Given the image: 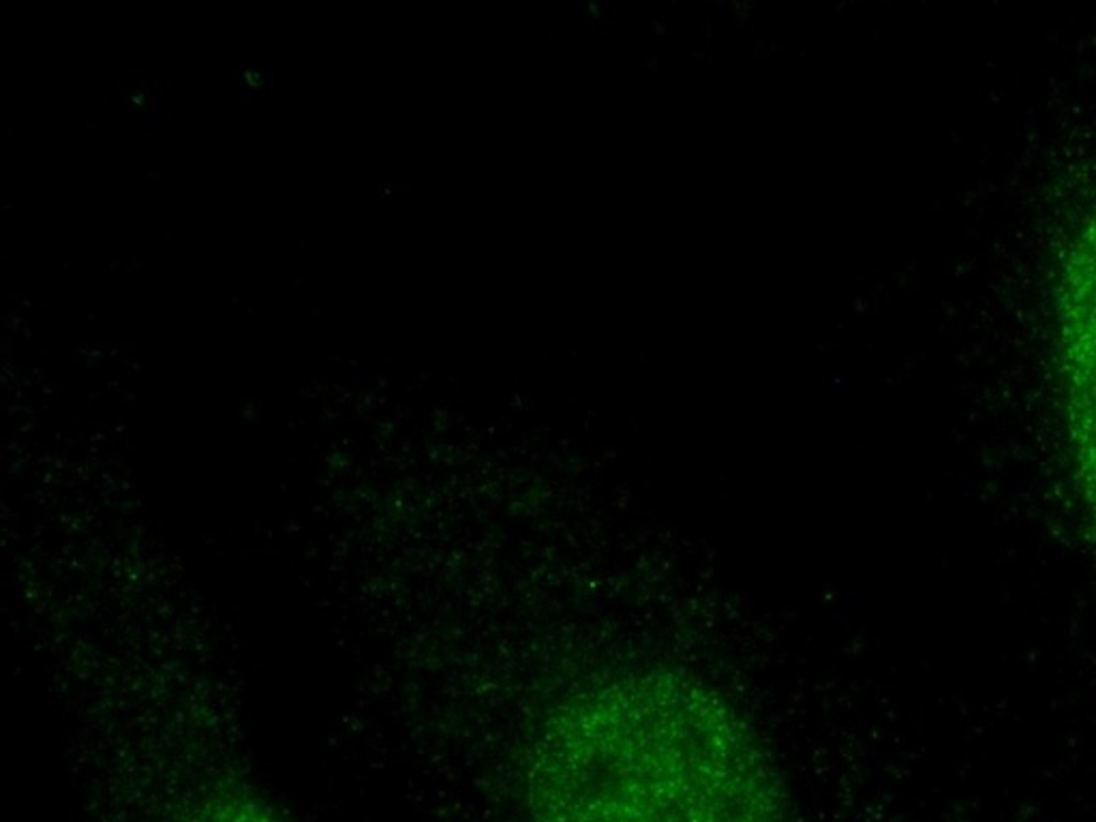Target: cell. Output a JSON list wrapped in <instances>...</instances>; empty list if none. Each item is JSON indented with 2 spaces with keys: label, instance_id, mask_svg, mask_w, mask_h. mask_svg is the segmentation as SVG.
<instances>
[{
  "label": "cell",
  "instance_id": "cell-1",
  "mask_svg": "<svg viewBox=\"0 0 1096 822\" xmlns=\"http://www.w3.org/2000/svg\"><path fill=\"white\" fill-rule=\"evenodd\" d=\"M529 822H790L784 786L733 707L671 675L615 679L546 724Z\"/></svg>",
  "mask_w": 1096,
  "mask_h": 822
},
{
  "label": "cell",
  "instance_id": "cell-2",
  "mask_svg": "<svg viewBox=\"0 0 1096 822\" xmlns=\"http://www.w3.org/2000/svg\"><path fill=\"white\" fill-rule=\"evenodd\" d=\"M1067 313L1075 450L1096 519V227L1075 257Z\"/></svg>",
  "mask_w": 1096,
  "mask_h": 822
}]
</instances>
